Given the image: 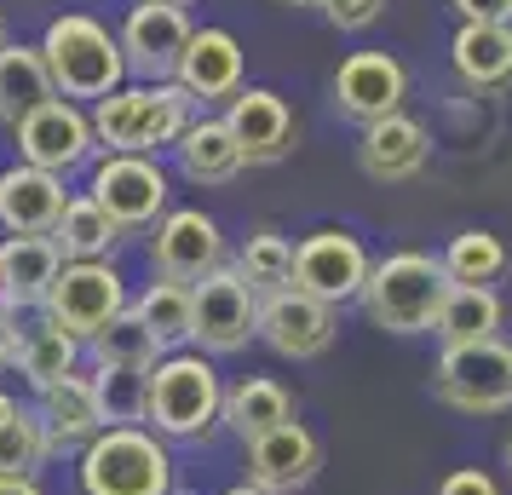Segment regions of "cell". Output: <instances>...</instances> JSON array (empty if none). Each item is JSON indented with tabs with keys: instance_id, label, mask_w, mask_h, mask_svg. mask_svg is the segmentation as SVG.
I'll return each mask as SVG.
<instances>
[{
	"instance_id": "cell-1",
	"label": "cell",
	"mask_w": 512,
	"mask_h": 495,
	"mask_svg": "<svg viewBox=\"0 0 512 495\" xmlns=\"http://www.w3.org/2000/svg\"><path fill=\"white\" fill-rule=\"evenodd\" d=\"M196 121V104L179 81H133L93 104V139L104 156H156L173 150Z\"/></svg>"
},
{
	"instance_id": "cell-2",
	"label": "cell",
	"mask_w": 512,
	"mask_h": 495,
	"mask_svg": "<svg viewBox=\"0 0 512 495\" xmlns=\"http://www.w3.org/2000/svg\"><path fill=\"white\" fill-rule=\"evenodd\" d=\"M449 271H443L438 254H420V248H397L386 260L369 265V283L357 294V306L374 329L386 334H432L443 300H449Z\"/></svg>"
},
{
	"instance_id": "cell-3",
	"label": "cell",
	"mask_w": 512,
	"mask_h": 495,
	"mask_svg": "<svg viewBox=\"0 0 512 495\" xmlns=\"http://www.w3.org/2000/svg\"><path fill=\"white\" fill-rule=\"evenodd\" d=\"M225 415V380L202 352H167L150 369V409L144 426L162 444H208Z\"/></svg>"
},
{
	"instance_id": "cell-4",
	"label": "cell",
	"mask_w": 512,
	"mask_h": 495,
	"mask_svg": "<svg viewBox=\"0 0 512 495\" xmlns=\"http://www.w3.org/2000/svg\"><path fill=\"white\" fill-rule=\"evenodd\" d=\"M41 58H47V75L58 98H110L116 87H127V58H121V41L110 29L87 18V12H64L52 18L47 35H41Z\"/></svg>"
},
{
	"instance_id": "cell-5",
	"label": "cell",
	"mask_w": 512,
	"mask_h": 495,
	"mask_svg": "<svg viewBox=\"0 0 512 495\" xmlns=\"http://www.w3.org/2000/svg\"><path fill=\"white\" fill-rule=\"evenodd\" d=\"M81 495H173V455L150 426H104L81 449Z\"/></svg>"
},
{
	"instance_id": "cell-6",
	"label": "cell",
	"mask_w": 512,
	"mask_h": 495,
	"mask_svg": "<svg viewBox=\"0 0 512 495\" xmlns=\"http://www.w3.org/2000/svg\"><path fill=\"white\" fill-rule=\"evenodd\" d=\"M432 398L461 409V415H507L512 409V346L472 340V346H443L432 363Z\"/></svg>"
},
{
	"instance_id": "cell-7",
	"label": "cell",
	"mask_w": 512,
	"mask_h": 495,
	"mask_svg": "<svg viewBox=\"0 0 512 495\" xmlns=\"http://www.w3.org/2000/svg\"><path fill=\"white\" fill-rule=\"evenodd\" d=\"M127 306H133V300H127V277L116 271V260H70L58 271V283H52L41 317L87 346V340H93L98 329H110Z\"/></svg>"
},
{
	"instance_id": "cell-8",
	"label": "cell",
	"mask_w": 512,
	"mask_h": 495,
	"mask_svg": "<svg viewBox=\"0 0 512 495\" xmlns=\"http://www.w3.org/2000/svg\"><path fill=\"white\" fill-rule=\"evenodd\" d=\"M190 346H202V357H231L248 352V340H259V294L242 277L236 265H219L213 277L190 288Z\"/></svg>"
},
{
	"instance_id": "cell-9",
	"label": "cell",
	"mask_w": 512,
	"mask_h": 495,
	"mask_svg": "<svg viewBox=\"0 0 512 495\" xmlns=\"http://www.w3.org/2000/svg\"><path fill=\"white\" fill-rule=\"evenodd\" d=\"M98 208L110 213V225L121 236L127 231H156V219L167 213V173L156 156H104L93 167V185H87Z\"/></svg>"
},
{
	"instance_id": "cell-10",
	"label": "cell",
	"mask_w": 512,
	"mask_h": 495,
	"mask_svg": "<svg viewBox=\"0 0 512 495\" xmlns=\"http://www.w3.org/2000/svg\"><path fill=\"white\" fill-rule=\"evenodd\" d=\"M369 248H363V236L351 231H311L294 242V288L311 294V300H323V306H351L363 283H369Z\"/></svg>"
},
{
	"instance_id": "cell-11",
	"label": "cell",
	"mask_w": 512,
	"mask_h": 495,
	"mask_svg": "<svg viewBox=\"0 0 512 495\" xmlns=\"http://www.w3.org/2000/svg\"><path fill=\"white\" fill-rule=\"evenodd\" d=\"M219 265H231L225 254V236H219V219L202 208H167L156 219V236H150V271L167 277V283L196 288L202 277H213Z\"/></svg>"
},
{
	"instance_id": "cell-12",
	"label": "cell",
	"mask_w": 512,
	"mask_h": 495,
	"mask_svg": "<svg viewBox=\"0 0 512 495\" xmlns=\"http://www.w3.org/2000/svg\"><path fill=\"white\" fill-rule=\"evenodd\" d=\"M12 133H18V156H24L29 167L52 173V179H70L75 167H87L93 150H98L93 116H87L81 104H70V98H47V104L29 121H18Z\"/></svg>"
},
{
	"instance_id": "cell-13",
	"label": "cell",
	"mask_w": 512,
	"mask_h": 495,
	"mask_svg": "<svg viewBox=\"0 0 512 495\" xmlns=\"http://www.w3.org/2000/svg\"><path fill=\"white\" fill-rule=\"evenodd\" d=\"M334 334H340V311L300 294V288H277V294L259 300V340L288 363L323 357L334 346Z\"/></svg>"
},
{
	"instance_id": "cell-14",
	"label": "cell",
	"mask_w": 512,
	"mask_h": 495,
	"mask_svg": "<svg viewBox=\"0 0 512 495\" xmlns=\"http://www.w3.org/2000/svg\"><path fill=\"white\" fill-rule=\"evenodd\" d=\"M121 58H127V75L133 81H173L179 75V58H185L190 41V18L185 6H162V0H139L121 24Z\"/></svg>"
},
{
	"instance_id": "cell-15",
	"label": "cell",
	"mask_w": 512,
	"mask_h": 495,
	"mask_svg": "<svg viewBox=\"0 0 512 495\" xmlns=\"http://www.w3.org/2000/svg\"><path fill=\"white\" fill-rule=\"evenodd\" d=\"M409 98V70L397 64L392 52H351L346 64L334 70V110L357 127H374L403 110Z\"/></svg>"
},
{
	"instance_id": "cell-16",
	"label": "cell",
	"mask_w": 512,
	"mask_h": 495,
	"mask_svg": "<svg viewBox=\"0 0 512 495\" xmlns=\"http://www.w3.org/2000/svg\"><path fill=\"white\" fill-rule=\"evenodd\" d=\"M317 472H323V444L300 421H282L248 444V484H259L265 495H300Z\"/></svg>"
},
{
	"instance_id": "cell-17",
	"label": "cell",
	"mask_w": 512,
	"mask_h": 495,
	"mask_svg": "<svg viewBox=\"0 0 512 495\" xmlns=\"http://www.w3.org/2000/svg\"><path fill=\"white\" fill-rule=\"evenodd\" d=\"M219 121L231 127V139H236V150H242L248 167H271L294 150V110H288V98L271 93V87H242V93L225 104Z\"/></svg>"
},
{
	"instance_id": "cell-18",
	"label": "cell",
	"mask_w": 512,
	"mask_h": 495,
	"mask_svg": "<svg viewBox=\"0 0 512 495\" xmlns=\"http://www.w3.org/2000/svg\"><path fill=\"white\" fill-rule=\"evenodd\" d=\"M248 64H242V47H236V35L231 29H190V41H185V58H179V87L190 93V104H231L248 81Z\"/></svg>"
},
{
	"instance_id": "cell-19",
	"label": "cell",
	"mask_w": 512,
	"mask_h": 495,
	"mask_svg": "<svg viewBox=\"0 0 512 495\" xmlns=\"http://www.w3.org/2000/svg\"><path fill=\"white\" fill-rule=\"evenodd\" d=\"M426 162H432V139H426V127H420L415 116H403V110H397V116L363 127L357 167L369 173L374 185H409V179L426 173Z\"/></svg>"
},
{
	"instance_id": "cell-20",
	"label": "cell",
	"mask_w": 512,
	"mask_h": 495,
	"mask_svg": "<svg viewBox=\"0 0 512 495\" xmlns=\"http://www.w3.org/2000/svg\"><path fill=\"white\" fill-rule=\"evenodd\" d=\"M64 202H70L64 179H52L41 167L18 162L0 173V231L6 236H52L64 219Z\"/></svg>"
},
{
	"instance_id": "cell-21",
	"label": "cell",
	"mask_w": 512,
	"mask_h": 495,
	"mask_svg": "<svg viewBox=\"0 0 512 495\" xmlns=\"http://www.w3.org/2000/svg\"><path fill=\"white\" fill-rule=\"evenodd\" d=\"M64 271V254L52 236H6L0 242V306L12 311H41L52 283Z\"/></svg>"
},
{
	"instance_id": "cell-22",
	"label": "cell",
	"mask_w": 512,
	"mask_h": 495,
	"mask_svg": "<svg viewBox=\"0 0 512 495\" xmlns=\"http://www.w3.org/2000/svg\"><path fill=\"white\" fill-rule=\"evenodd\" d=\"M35 421L47 426L52 455L58 449H87L104 432V409H98L93 375H64L58 386L35 392Z\"/></svg>"
},
{
	"instance_id": "cell-23",
	"label": "cell",
	"mask_w": 512,
	"mask_h": 495,
	"mask_svg": "<svg viewBox=\"0 0 512 495\" xmlns=\"http://www.w3.org/2000/svg\"><path fill=\"white\" fill-rule=\"evenodd\" d=\"M449 64L472 93L512 87V24H461L449 41Z\"/></svg>"
},
{
	"instance_id": "cell-24",
	"label": "cell",
	"mask_w": 512,
	"mask_h": 495,
	"mask_svg": "<svg viewBox=\"0 0 512 495\" xmlns=\"http://www.w3.org/2000/svg\"><path fill=\"white\" fill-rule=\"evenodd\" d=\"M81 340L75 334H64L58 323H47V317H35V323H18V352H12V369L35 386V392H47V386H58L64 375H81Z\"/></svg>"
},
{
	"instance_id": "cell-25",
	"label": "cell",
	"mask_w": 512,
	"mask_h": 495,
	"mask_svg": "<svg viewBox=\"0 0 512 495\" xmlns=\"http://www.w3.org/2000/svg\"><path fill=\"white\" fill-rule=\"evenodd\" d=\"M173 156H179V173H185L190 185H231L236 173L248 167L231 139V127L219 116L190 121L185 133H179V144H173Z\"/></svg>"
},
{
	"instance_id": "cell-26",
	"label": "cell",
	"mask_w": 512,
	"mask_h": 495,
	"mask_svg": "<svg viewBox=\"0 0 512 495\" xmlns=\"http://www.w3.org/2000/svg\"><path fill=\"white\" fill-rule=\"evenodd\" d=\"M282 421H294V392L282 380L248 375V380H236V386H225V415H219V426H231L242 444L265 438Z\"/></svg>"
},
{
	"instance_id": "cell-27",
	"label": "cell",
	"mask_w": 512,
	"mask_h": 495,
	"mask_svg": "<svg viewBox=\"0 0 512 495\" xmlns=\"http://www.w3.org/2000/svg\"><path fill=\"white\" fill-rule=\"evenodd\" d=\"M47 98H58V87H52L41 47L6 41V47H0V121L18 127V121H29Z\"/></svg>"
},
{
	"instance_id": "cell-28",
	"label": "cell",
	"mask_w": 512,
	"mask_h": 495,
	"mask_svg": "<svg viewBox=\"0 0 512 495\" xmlns=\"http://www.w3.org/2000/svg\"><path fill=\"white\" fill-rule=\"evenodd\" d=\"M501 323H507V306H501L495 288H449L432 334L443 346H472V340H495Z\"/></svg>"
},
{
	"instance_id": "cell-29",
	"label": "cell",
	"mask_w": 512,
	"mask_h": 495,
	"mask_svg": "<svg viewBox=\"0 0 512 495\" xmlns=\"http://www.w3.org/2000/svg\"><path fill=\"white\" fill-rule=\"evenodd\" d=\"M438 260H443V271H449L455 288H495L501 277H507L512 254H507V242H501L495 231H455Z\"/></svg>"
},
{
	"instance_id": "cell-30",
	"label": "cell",
	"mask_w": 512,
	"mask_h": 495,
	"mask_svg": "<svg viewBox=\"0 0 512 495\" xmlns=\"http://www.w3.org/2000/svg\"><path fill=\"white\" fill-rule=\"evenodd\" d=\"M127 311H133L144 329L156 334L162 357L167 352H190V317H196V306H190V288L185 283H167V277H156V283L144 288Z\"/></svg>"
},
{
	"instance_id": "cell-31",
	"label": "cell",
	"mask_w": 512,
	"mask_h": 495,
	"mask_svg": "<svg viewBox=\"0 0 512 495\" xmlns=\"http://www.w3.org/2000/svg\"><path fill=\"white\" fill-rule=\"evenodd\" d=\"M52 242H58L64 265L70 260H110L116 242H121V231L110 225V213L98 208L93 196H70V202H64V219H58V231H52Z\"/></svg>"
},
{
	"instance_id": "cell-32",
	"label": "cell",
	"mask_w": 512,
	"mask_h": 495,
	"mask_svg": "<svg viewBox=\"0 0 512 495\" xmlns=\"http://www.w3.org/2000/svg\"><path fill=\"white\" fill-rule=\"evenodd\" d=\"M236 277L254 288L259 300L265 294H277V288H294V242L282 231H254L242 242V254H236Z\"/></svg>"
},
{
	"instance_id": "cell-33",
	"label": "cell",
	"mask_w": 512,
	"mask_h": 495,
	"mask_svg": "<svg viewBox=\"0 0 512 495\" xmlns=\"http://www.w3.org/2000/svg\"><path fill=\"white\" fill-rule=\"evenodd\" d=\"M87 357H93V369H156L162 346H156V334L144 329L133 311H121L110 329H98L87 340Z\"/></svg>"
},
{
	"instance_id": "cell-34",
	"label": "cell",
	"mask_w": 512,
	"mask_h": 495,
	"mask_svg": "<svg viewBox=\"0 0 512 495\" xmlns=\"http://www.w3.org/2000/svg\"><path fill=\"white\" fill-rule=\"evenodd\" d=\"M52 461V444H47V426L35 421V409H12L0 421V478H35V472Z\"/></svg>"
},
{
	"instance_id": "cell-35",
	"label": "cell",
	"mask_w": 512,
	"mask_h": 495,
	"mask_svg": "<svg viewBox=\"0 0 512 495\" xmlns=\"http://www.w3.org/2000/svg\"><path fill=\"white\" fill-rule=\"evenodd\" d=\"M93 392L104 409V426H144L150 369H93Z\"/></svg>"
},
{
	"instance_id": "cell-36",
	"label": "cell",
	"mask_w": 512,
	"mask_h": 495,
	"mask_svg": "<svg viewBox=\"0 0 512 495\" xmlns=\"http://www.w3.org/2000/svg\"><path fill=\"white\" fill-rule=\"evenodd\" d=\"M328 24L346 29V35H357V29H369L380 12H386V0H323Z\"/></svg>"
},
{
	"instance_id": "cell-37",
	"label": "cell",
	"mask_w": 512,
	"mask_h": 495,
	"mask_svg": "<svg viewBox=\"0 0 512 495\" xmlns=\"http://www.w3.org/2000/svg\"><path fill=\"white\" fill-rule=\"evenodd\" d=\"M438 495H507V490H501L495 472H484V467H455L438 484Z\"/></svg>"
},
{
	"instance_id": "cell-38",
	"label": "cell",
	"mask_w": 512,
	"mask_h": 495,
	"mask_svg": "<svg viewBox=\"0 0 512 495\" xmlns=\"http://www.w3.org/2000/svg\"><path fill=\"white\" fill-rule=\"evenodd\" d=\"M461 24H512V0H455Z\"/></svg>"
},
{
	"instance_id": "cell-39",
	"label": "cell",
	"mask_w": 512,
	"mask_h": 495,
	"mask_svg": "<svg viewBox=\"0 0 512 495\" xmlns=\"http://www.w3.org/2000/svg\"><path fill=\"white\" fill-rule=\"evenodd\" d=\"M12 352H18V317L0 306V375L12 369Z\"/></svg>"
},
{
	"instance_id": "cell-40",
	"label": "cell",
	"mask_w": 512,
	"mask_h": 495,
	"mask_svg": "<svg viewBox=\"0 0 512 495\" xmlns=\"http://www.w3.org/2000/svg\"><path fill=\"white\" fill-rule=\"evenodd\" d=\"M0 495H47L41 478H0Z\"/></svg>"
},
{
	"instance_id": "cell-41",
	"label": "cell",
	"mask_w": 512,
	"mask_h": 495,
	"mask_svg": "<svg viewBox=\"0 0 512 495\" xmlns=\"http://www.w3.org/2000/svg\"><path fill=\"white\" fill-rule=\"evenodd\" d=\"M12 409H18V398H12V392H0V421H6Z\"/></svg>"
},
{
	"instance_id": "cell-42",
	"label": "cell",
	"mask_w": 512,
	"mask_h": 495,
	"mask_svg": "<svg viewBox=\"0 0 512 495\" xmlns=\"http://www.w3.org/2000/svg\"><path fill=\"white\" fill-rule=\"evenodd\" d=\"M225 495H265L259 484H236V490H225Z\"/></svg>"
},
{
	"instance_id": "cell-43",
	"label": "cell",
	"mask_w": 512,
	"mask_h": 495,
	"mask_svg": "<svg viewBox=\"0 0 512 495\" xmlns=\"http://www.w3.org/2000/svg\"><path fill=\"white\" fill-rule=\"evenodd\" d=\"M501 461H507V472H512V432H507V444H501Z\"/></svg>"
},
{
	"instance_id": "cell-44",
	"label": "cell",
	"mask_w": 512,
	"mask_h": 495,
	"mask_svg": "<svg viewBox=\"0 0 512 495\" xmlns=\"http://www.w3.org/2000/svg\"><path fill=\"white\" fill-rule=\"evenodd\" d=\"M277 6H323V0H277Z\"/></svg>"
},
{
	"instance_id": "cell-45",
	"label": "cell",
	"mask_w": 512,
	"mask_h": 495,
	"mask_svg": "<svg viewBox=\"0 0 512 495\" xmlns=\"http://www.w3.org/2000/svg\"><path fill=\"white\" fill-rule=\"evenodd\" d=\"M162 6H190V0H162Z\"/></svg>"
},
{
	"instance_id": "cell-46",
	"label": "cell",
	"mask_w": 512,
	"mask_h": 495,
	"mask_svg": "<svg viewBox=\"0 0 512 495\" xmlns=\"http://www.w3.org/2000/svg\"><path fill=\"white\" fill-rule=\"evenodd\" d=\"M0 47H6V24H0Z\"/></svg>"
},
{
	"instance_id": "cell-47",
	"label": "cell",
	"mask_w": 512,
	"mask_h": 495,
	"mask_svg": "<svg viewBox=\"0 0 512 495\" xmlns=\"http://www.w3.org/2000/svg\"><path fill=\"white\" fill-rule=\"evenodd\" d=\"M173 495H190V490H173Z\"/></svg>"
}]
</instances>
